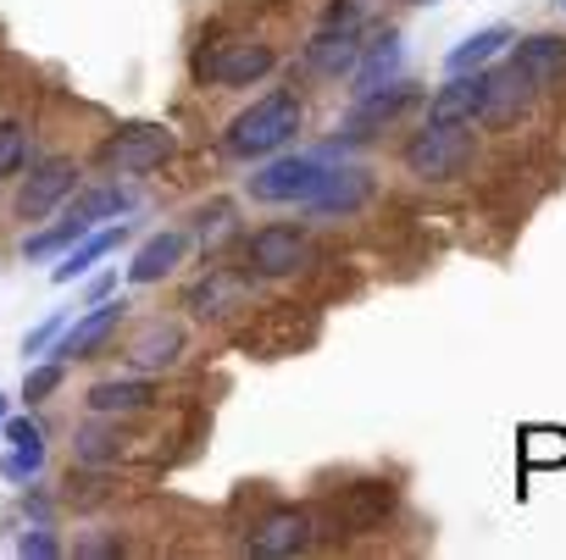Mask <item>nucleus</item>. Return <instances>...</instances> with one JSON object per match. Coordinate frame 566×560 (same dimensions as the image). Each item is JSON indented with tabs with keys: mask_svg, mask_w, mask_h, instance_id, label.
I'll return each mask as SVG.
<instances>
[{
	"mask_svg": "<svg viewBox=\"0 0 566 560\" xmlns=\"http://www.w3.org/2000/svg\"><path fill=\"white\" fill-rule=\"evenodd\" d=\"M301 123H306V106H301V95H290V89H272V95H261L255 106H244L233 123H228V134H222V150L233 156V161H255V156H272V150H283L295 134H301Z\"/></svg>",
	"mask_w": 566,
	"mask_h": 560,
	"instance_id": "nucleus-1",
	"label": "nucleus"
},
{
	"mask_svg": "<svg viewBox=\"0 0 566 560\" xmlns=\"http://www.w3.org/2000/svg\"><path fill=\"white\" fill-rule=\"evenodd\" d=\"M472 123H428L411 145H406V172L422 178V183H450L472 167L478 156V139L467 134Z\"/></svg>",
	"mask_w": 566,
	"mask_h": 560,
	"instance_id": "nucleus-2",
	"label": "nucleus"
},
{
	"mask_svg": "<svg viewBox=\"0 0 566 560\" xmlns=\"http://www.w3.org/2000/svg\"><path fill=\"white\" fill-rule=\"evenodd\" d=\"M323 178H328V167L317 161V156H277V161H266L244 189H250V200H261V205H290V200H312L317 189H323Z\"/></svg>",
	"mask_w": 566,
	"mask_h": 560,
	"instance_id": "nucleus-3",
	"label": "nucleus"
},
{
	"mask_svg": "<svg viewBox=\"0 0 566 560\" xmlns=\"http://www.w3.org/2000/svg\"><path fill=\"white\" fill-rule=\"evenodd\" d=\"M172 150H178L172 128H161V123H134V128H123L117 139H106L101 161L117 167L123 178H145V172H156Z\"/></svg>",
	"mask_w": 566,
	"mask_h": 560,
	"instance_id": "nucleus-4",
	"label": "nucleus"
},
{
	"mask_svg": "<svg viewBox=\"0 0 566 560\" xmlns=\"http://www.w3.org/2000/svg\"><path fill=\"white\" fill-rule=\"evenodd\" d=\"M411 101H417V84H406V78L378 84V89H367V95H350V117H345V128H339V145H361V139H373V134L389 128Z\"/></svg>",
	"mask_w": 566,
	"mask_h": 560,
	"instance_id": "nucleus-5",
	"label": "nucleus"
},
{
	"mask_svg": "<svg viewBox=\"0 0 566 560\" xmlns=\"http://www.w3.org/2000/svg\"><path fill=\"white\" fill-rule=\"evenodd\" d=\"M533 78L516 67V62H505V67H494V73H483V101H478V117L472 123H483V128H511L527 106H533Z\"/></svg>",
	"mask_w": 566,
	"mask_h": 560,
	"instance_id": "nucleus-6",
	"label": "nucleus"
},
{
	"mask_svg": "<svg viewBox=\"0 0 566 560\" xmlns=\"http://www.w3.org/2000/svg\"><path fill=\"white\" fill-rule=\"evenodd\" d=\"M312 538H317V516L301 510V505H283V510H272V516L255 521V532H250V554H261V560L301 554V549H312Z\"/></svg>",
	"mask_w": 566,
	"mask_h": 560,
	"instance_id": "nucleus-7",
	"label": "nucleus"
},
{
	"mask_svg": "<svg viewBox=\"0 0 566 560\" xmlns=\"http://www.w3.org/2000/svg\"><path fill=\"white\" fill-rule=\"evenodd\" d=\"M244 255H250V272H261V277H290V272H301L306 266V239H301V228H283V222H272V228H261L250 244H244Z\"/></svg>",
	"mask_w": 566,
	"mask_h": 560,
	"instance_id": "nucleus-8",
	"label": "nucleus"
},
{
	"mask_svg": "<svg viewBox=\"0 0 566 560\" xmlns=\"http://www.w3.org/2000/svg\"><path fill=\"white\" fill-rule=\"evenodd\" d=\"M272 67H277L272 45H250V40H239V45H222V51H211V56L200 62V73H206L211 84H228V89H239V84H255V78H266Z\"/></svg>",
	"mask_w": 566,
	"mask_h": 560,
	"instance_id": "nucleus-9",
	"label": "nucleus"
},
{
	"mask_svg": "<svg viewBox=\"0 0 566 560\" xmlns=\"http://www.w3.org/2000/svg\"><path fill=\"white\" fill-rule=\"evenodd\" d=\"M123 311H128V306L95 300V306H90V311H84V317H78V323H73V328H67L62 339H56V350H51V356H56L62 367H67V361H90V356H95V350H101V345H106V339L117 334Z\"/></svg>",
	"mask_w": 566,
	"mask_h": 560,
	"instance_id": "nucleus-10",
	"label": "nucleus"
},
{
	"mask_svg": "<svg viewBox=\"0 0 566 560\" xmlns=\"http://www.w3.org/2000/svg\"><path fill=\"white\" fill-rule=\"evenodd\" d=\"M73 183H78V167H73L67 156L40 161V167H34V178L18 189V216H23V222H40V216H45V211H51V205H56V200H62Z\"/></svg>",
	"mask_w": 566,
	"mask_h": 560,
	"instance_id": "nucleus-11",
	"label": "nucleus"
},
{
	"mask_svg": "<svg viewBox=\"0 0 566 560\" xmlns=\"http://www.w3.org/2000/svg\"><path fill=\"white\" fill-rule=\"evenodd\" d=\"M367 194H373V172L367 167H328V178H323V189L306 200L317 216H334V211H356V205H367Z\"/></svg>",
	"mask_w": 566,
	"mask_h": 560,
	"instance_id": "nucleus-12",
	"label": "nucleus"
},
{
	"mask_svg": "<svg viewBox=\"0 0 566 560\" xmlns=\"http://www.w3.org/2000/svg\"><path fill=\"white\" fill-rule=\"evenodd\" d=\"M511 62L533 78V89H555V84H566V40H555V34H533V40H522V45L511 51Z\"/></svg>",
	"mask_w": 566,
	"mask_h": 560,
	"instance_id": "nucleus-13",
	"label": "nucleus"
},
{
	"mask_svg": "<svg viewBox=\"0 0 566 560\" xmlns=\"http://www.w3.org/2000/svg\"><path fill=\"white\" fill-rule=\"evenodd\" d=\"M184 250H189V233H156V239H145L139 244V255L128 261V284H161V277L184 261Z\"/></svg>",
	"mask_w": 566,
	"mask_h": 560,
	"instance_id": "nucleus-14",
	"label": "nucleus"
},
{
	"mask_svg": "<svg viewBox=\"0 0 566 560\" xmlns=\"http://www.w3.org/2000/svg\"><path fill=\"white\" fill-rule=\"evenodd\" d=\"M306 62H312V73H334V78H345V73L361 62V29H323V34L312 40Z\"/></svg>",
	"mask_w": 566,
	"mask_h": 560,
	"instance_id": "nucleus-15",
	"label": "nucleus"
},
{
	"mask_svg": "<svg viewBox=\"0 0 566 560\" xmlns=\"http://www.w3.org/2000/svg\"><path fill=\"white\" fill-rule=\"evenodd\" d=\"M478 101H483V73H450V84L428 106V123H472Z\"/></svg>",
	"mask_w": 566,
	"mask_h": 560,
	"instance_id": "nucleus-16",
	"label": "nucleus"
},
{
	"mask_svg": "<svg viewBox=\"0 0 566 560\" xmlns=\"http://www.w3.org/2000/svg\"><path fill=\"white\" fill-rule=\"evenodd\" d=\"M123 239H128V222H123V216H117L112 228H101V233L90 228V233L78 239V250H73V255H67V261H62V266H56L51 277H56V284H78V277H84V272H90V266H95L101 255H112V250H117Z\"/></svg>",
	"mask_w": 566,
	"mask_h": 560,
	"instance_id": "nucleus-17",
	"label": "nucleus"
},
{
	"mask_svg": "<svg viewBox=\"0 0 566 560\" xmlns=\"http://www.w3.org/2000/svg\"><path fill=\"white\" fill-rule=\"evenodd\" d=\"M150 400H156V383H145V378H112V383H95L84 405L95 416H123V411H145Z\"/></svg>",
	"mask_w": 566,
	"mask_h": 560,
	"instance_id": "nucleus-18",
	"label": "nucleus"
},
{
	"mask_svg": "<svg viewBox=\"0 0 566 560\" xmlns=\"http://www.w3.org/2000/svg\"><path fill=\"white\" fill-rule=\"evenodd\" d=\"M505 45H511V29H505V23H489V29H478L472 40H461V45L444 56V73H478V67L494 62Z\"/></svg>",
	"mask_w": 566,
	"mask_h": 560,
	"instance_id": "nucleus-19",
	"label": "nucleus"
},
{
	"mask_svg": "<svg viewBox=\"0 0 566 560\" xmlns=\"http://www.w3.org/2000/svg\"><path fill=\"white\" fill-rule=\"evenodd\" d=\"M128 211H134V189H123V183H95V189H84V194L73 200V216H78L84 228L117 222V216H128Z\"/></svg>",
	"mask_w": 566,
	"mask_h": 560,
	"instance_id": "nucleus-20",
	"label": "nucleus"
},
{
	"mask_svg": "<svg viewBox=\"0 0 566 560\" xmlns=\"http://www.w3.org/2000/svg\"><path fill=\"white\" fill-rule=\"evenodd\" d=\"M178 350H184V334H178L172 323H150V328L139 334V345L128 350V361H134L139 372H161V367L178 361Z\"/></svg>",
	"mask_w": 566,
	"mask_h": 560,
	"instance_id": "nucleus-21",
	"label": "nucleus"
},
{
	"mask_svg": "<svg viewBox=\"0 0 566 560\" xmlns=\"http://www.w3.org/2000/svg\"><path fill=\"white\" fill-rule=\"evenodd\" d=\"M361 73H356V89L350 95H367V89H378V84H389L395 78V67H400V34L389 29V34H378V45L367 51V62H356Z\"/></svg>",
	"mask_w": 566,
	"mask_h": 560,
	"instance_id": "nucleus-22",
	"label": "nucleus"
},
{
	"mask_svg": "<svg viewBox=\"0 0 566 560\" xmlns=\"http://www.w3.org/2000/svg\"><path fill=\"white\" fill-rule=\"evenodd\" d=\"M389 505H395V488H384V483H361V488H350V510L339 505V527L361 532V527H373L378 516H389Z\"/></svg>",
	"mask_w": 566,
	"mask_h": 560,
	"instance_id": "nucleus-23",
	"label": "nucleus"
},
{
	"mask_svg": "<svg viewBox=\"0 0 566 560\" xmlns=\"http://www.w3.org/2000/svg\"><path fill=\"white\" fill-rule=\"evenodd\" d=\"M522 466H566V427H522Z\"/></svg>",
	"mask_w": 566,
	"mask_h": 560,
	"instance_id": "nucleus-24",
	"label": "nucleus"
},
{
	"mask_svg": "<svg viewBox=\"0 0 566 560\" xmlns=\"http://www.w3.org/2000/svg\"><path fill=\"white\" fill-rule=\"evenodd\" d=\"M84 233H90V228H84V222H78V216L67 211V216H62L56 228H45V233H29V239H23V255H29V261H45V255H56V250L78 244Z\"/></svg>",
	"mask_w": 566,
	"mask_h": 560,
	"instance_id": "nucleus-25",
	"label": "nucleus"
},
{
	"mask_svg": "<svg viewBox=\"0 0 566 560\" xmlns=\"http://www.w3.org/2000/svg\"><path fill=\"white\" fill-rule=\"evenodd\" d=\"M45 466V439H18L7 455H0V472L12 483H34V472Z\"/></svg>",
	"mask_w": 566,
	"mask_h": 560,
	"instance_id": "nucleus-26",
	"label": "nucleus"
},
{
	"mask_svg": "<svg viewBox=\"0 0 566 560\" xmlns=\"http://www.w3.org/2000/svg\"><path fill=\"white\" fill-rule=\"evenodd\" d=\"M29 156V128L23 123H0V183H7Z\"/></svg>",
	"mask_w": 566,
	"mask_h": 560,
	"instance_id": "nucleus-27",
	"label": "nucleus"
},
{
	"mask_svg": "<svg viewBox=\"0 0 566 560\" xmlns=\"http://www.w3.org/2000/svg\"><path fill=\"white\" fill-rule=\"evenodd\" d=\"M222 300H228V277H217V272L200 277V284L189 289V311H195V317H217Z\"/></svg>",
	"mask_w": 566,
	"mask_h": 560,
	"instance_id": "nucleus-28",
	"label": "nucleus"
},
{
	"mask_svg": "<svg viewBox=\"0 0 566 560\" xmlns=\"http://www.w3.org/2000/svg\"><path fill=\"white\" fill-rule=\"evenodd\" d=\"M373 18V0H339V7L323 18V29H361Z\"/></svg>",
	"mask_w": 566,
	"mask_h": 560,
	"instance_id": "nucleus-29",
	"label": "nucleus"
},
{
	"mask_svg": "<svg viewBox=\"0 0 566 560\" xmlns=\"http://www.w3.org/2000/svg\"><path fill=\"white\" fill-rule=\"evenodd\" d=\"M73 455L90 461V466H95V461H112V455H117V439H112V433H78Z\"/></svg>",
	"mask_w": 566,
	"mask_h": 560,
	"instance_id": "nucleus-30",
	"label": "nucleus"
},
{
	"mask_svg": "<svg viewBox=\"0 0 566 560\" xmlns=\"http://www.w3.org/2000/svg\"><path fill=\"white\" fill-rule=\"evenodd\" d=\"M56 383H62V361H51V367L29 372V383H23V400H29V405H40V400H45Z\"/></svg>",
	"mask_w": 566,
	"mask_h": 560,
	"instance_id": "nucleus-31",
	"label": "nucleus"
},
{
	"mask_svg": "<svg viewBox=\"0 0 566 560\" xmlns=\"http://www.w3.org/2000/svg\"><path fill=\"white\" fill-rule=\"evenodd\" d=\"M62 323H67V317H62V311H51V317H45V323H40L29 339H23V356H40V350H51V345H56V334H62Z\"/></svg>",
	"mask_w": 566,
	"mask_h": 560,
	"instance_id": "nucleus-32",
	"label": "nucleus"
},
{
	"mask_svg": "<svg viewBox=\"0 0 566 560\" xmlns=\"http://www.w3.org/2000/svg\"><path fill=\"white\" fill-rule=\"evenodd\" d=\"M18 549H23V554H40V560H51V554H62V543H56V538H51L45 527H29V532L18 538Z\"/></svg>",
	"mask_w": 566,
	"mask_h": 560,
	"instance_id": "nucleus-33",
	"label": "nucleus"
},
{
	"mask_svg": "<svg viewBox=\"0 0 566 560\" xmlns=\"http://www.w3.org/2000/svg\"><path fill=\"white\" fill-rule=\"evenodd\" d=\"M228 222H233V211H228V205H211V211H200V239H217Z\"/></svg>",
	"mask_w": 566,
	"mask_h": 560,
	"instance_id": "nucleus-34",
	"label": "nucleus"
},
{
	"mask_svg": "<svg viewBox=\"0 0 566 560\" xmlns=\"http://www.w3.org/2000/svg\"><path fill=\"white\" fill-rule=\"evenodd\" d=\"M0 422H7V394H0Z\"/></svg>",
	"mask_w": 566,
	"mask_h": 560,
	"instance_id": "nucleus-35",
	"label": "nucleus"
},
{
	"mask_svg": "<svg viewBox=\"0 0 566 560\" xmlns=\"http://www.w3.org/2000/svg\"><path fill=\"white\" fill-rule=\"evenodd\" d=\"M560 12H566V0H560Z\"/></svg>",
	"mask_w": 566,
	"mask_h": 560,
	"instance_id": "nucleus-36",
	"label": "nucleus"
}]
</instances>
